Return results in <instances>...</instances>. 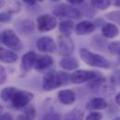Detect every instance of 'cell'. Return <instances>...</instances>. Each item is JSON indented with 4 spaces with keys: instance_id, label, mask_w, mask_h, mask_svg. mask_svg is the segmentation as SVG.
<instances>
[{
    "instance_id": "obj_3",
    "label": "cell",
    "mask_w": 120,
    "mask_h": 120,
    "mask_svg": "<svg viewBox=\"0 0 120 120\" xmlns=\"http://www.w3.org/2000/svg\"><path fill=\"white\" fill-rule=\"evenodd\" d=\"M60 86H62V82L60 79V72L50 71L43 76L42 88L44 90L50 91V90L60 88Z\"/></svg>"
},
{
    "instance_id": "obj_10",
    "label": "cell",
    "mask_w": 120,
    "mask_h": 120,
    "mask_svg": "<svg viewBox=\"0 0 120 120\" xmlns=\"http://www.w3.org/2000/svg\"><path fill=\"white\" fill-rule=\"evenodd\" d=\"M96 29L95 24L90 22V21H82L78 22L75 27V32L77 35H85L91 34Z\"/></svg>"
},
{
    "instance_id": "obj_18",
    "label": "cell",
    "mask_w": 120,
    "mask_h": 120,
    "mask_svg": "<svg viewBox=\"0 0 120 120\" xmlns=\"http://www.w3.org/2000/svg\"><path fill=\"white\" fill-rule=\"evenodd\" d=\"M59 30L63 35H70L75 31V24L71 20H65L60 22Z\"/></svg>"
},
{
    "instance_id": "obj_17",
    "label": "cell",
    "mask_w": 120,
    "mask_h": 120,
    "mask_svg": "<svg viewBox=\"0 0 120 120\" xmlns=\"http://www.w3.org/2000/svg\"><path fill=\"white\" fill-rule=\"evenodd\" d=\"M106 106H107V102L103 98L96 97L91 99L87 103L86 108L88 110H102L106 108Z\"/></svg>"
},
{
    "instance_id": "obj_41",
    "label": "cell",
    "mask_w": 120,
    "mask_h": 120,
    "mask_svg": "<svg viewBox=\"0 0 120 120\" xmlns=\"http://www.w3.org/2000/svg\"><path fill=\"white\" fill-rule=\"evenodd\" d=\"M38 1H40V2H42V1H44V0H38Z\"/></svg>"
},
{
    "instance_id": "obj_34",
    "label": "cell",
    "mask_w": 120,
    "mask_h": 120,
    "mask_svg": "<svg viewBox=\"0 0 120 120\" xmlns=\"http://www.w3.org/2000/svg\"><path fill=\"white\" fill-rule=\"evenodd\" d=\"M16 120H31V119H29L28 117H26L24 115H21V116H19L17 117Z\"/></svg>"
},
{
    "instance_id": "obj_35",
    "label": "cell",
    "mask_w": 120,
    "mask_h": 120,
    "mask_svg": "<svg viewBox=\"0 0 120 120\" xmlns=\"http://www.w3.org/2000/svg\"><path fill=\"white\" fill-rule=\"evenodd\" d=\"M111 3L116 7H120V0H111Z\"/></svg>"
},
{
    "instance_id": "obj_36",
    "label": "cell",
    "mask_w": 120,
    "mask_h": 120,
    "mask_svg": "<svg viewBox=\"0 0 120 120\" xmlns=\"http://www.w3.org/2000/svg\"><path fill=\"white\" fill-rule=\"evenodd\" d=\"M116 102L120 106V92L116 96Z\"/></svg>"
},
{
    "instance_id": "obj_29",
    "label": "cell",
    "mask_w": 120,
    "mask_h": 120,
    "mask_svg": "<svg viewBox=\"0 0 120 120\" xmlns=\"http://www.w3.org/2000/svg\"><path fill=\"white\" fill-rule=\"evenodd\" d=\"M7 79V73H6V70L3 66L0 65V85L4 84L5 81Z\"/></svg>"
},
{
    "instance_id": "obj_30",
    "label": "cell",
    "mask_w": 120,
    "mask_h": 120,
    "mask_svg": "<svg viewBox=\"0 0 120 120\" xmlns=\"http://www.w3.org/2000/svg\"><path fill=\"white\" fill-rule=\"evenodd\" d=\"M60 116L57 114H48L47 116H44L43 120H60Z\"/></svg>"
},
{
    "instance_id": "obj_4",
    "label": "cell",
    "mask_w": 120,
    "mask_h": 120,
    "mask_svg": "<svg viewBox=\"0 0 120 120\" xmlns=\"http://www.w3.org/2000/svg\"><path fill=\"white\" fill-rule=\"evenodd\" d=\"M53 15L61 18L78 19L81 17V12L75 7L67 4H60L54 8Z\"/></svg>"
},
{
    "instance_id": "obj_13",
    "label": "cell",
    "mask_w": 120,
    "mask_h": 120,
    "mask_svg": "<svg viewBox=\"0 0 120 120\" xmlns=\"http://www.w3.org/2000/svg\"><path fill=\"white\" fill-rule=\"evenodd\" d=\"M36 57H37V55L34 51L26 52L22 58V68L26 72L30 71L34 65V61H35Z\"/></svg>"
},
{
    "instance_id": "obj_42",
    "label": "cell",
    "mask_w": 120,
    "mask_h": 120,
    "mask_svg": "<svg viewBox=\"0 0 120 120\" xmlns=\"http://www.w3.org/2000/svg\"><path fill=\"white\" fill-rule=\"evenodd\" d=\"M52 1H58V0H52Z\"/></svg>"
},
{
    "instance_id": "obj_15",
    "label": "cell",
    "mask_w": 120,
    "mask_h": 120,
    "mask_svg": "<svg viewBox=\"0 0 120 120\" xmlns=\"http://www.w3.org/2000/svg\"><path fill=\"white\" fill-rule=\"evenodd\" d=\"M60 65L63 69L71 71V70H75L76 68H78L79 62L75 58H74L72 56H65L60 60Z\"/></svg>"
},
{
    "instance_id": "obj_19",
    "label": "cell",
    "mask_w": 120,
    "mask_h": 120,
    "mask_svg": "<svg viewBox=\"0 0 120 120\" xmlns=\"http://www.w3.org/2000/svg\"><path fill=\"white\" fill-rule=\"evenodd\" d=\"M17 92H18V89L14 88V87H8V88L3 89V90L0 93V96L3 101H8L13 99V97L15 96V94Z\"/></svg>"
},
{
    "instance_id": "obj_26",
    "label": "cell",
    "mask_w": 120,
    "mask_h": 120,
    "mask_svg": "<svg viewBox=\"0 0 120 120\" xmlns=\"http://www.w3.org/2000/svg\"><path fill=\"white\" fill-rule=\"evenodd\" d=\"M23 115H24L26 117H28L29 119L33 120L35 117L36 113H35V110H34V108L33 106H29V107H27V108L24 109Z\"/></svg>"
},
{
    "instance_id": "obj_7",
    "label": "cell",
    "mask_w": 120,
    "mask_h": 120,
    "mask_svg": "<svg viewBox=\"0 0 120 120\" xmlns=\"http://www.w3.org/2000/svg\"><path fill=\"white\" fill-rule=\"evenodd\" d=\"M58 50L60 55L65 57V56H70L74 50H75V44L73 40L68 36V35H63L61 34L58 37Z\"/></svg>"
},
{
    "instance_id": "obj_32",
    "label": "cell",
    "mask_w": 120,
    "mask_h": 120,
    "mask_svg": "<svg viewBox=\"0 0 120 120\" xmlns=\"http://www.w3.org/2000/svg\"><path fill=\"white\" fill-rule=\"evenodd\" d=\"M66 1L72 5H79V4L84 3L85 0H66Z\"/></svg>"
},
{
    "instance_id": "obj_40",
    "label": "cell",
    "mask_w": 120,
    "mask_h": 120,
    "mask_svg": "<svg viewBox=\"0 0 120 120\" xmlns=\"http://www.w3.org/2000/svg\"><path fill=\"white\" fill-rule=\"evenodd\" d=\"M117 56H118V61H119V63H120V53L117 55Z\"/></svg>"
},
{
    "instance_id": "obj_8",
    "label": "cell",
    "mask_w": 120,
    "mask_h": 120,
    "mask_svg": "<svg viewBox=\"0 0 120 120\" xmlns=\"http://www.w3.org/2000/svg\"><path fill=\"white\" fill-rule=\"evenodd\" d=\"M100 74L94 71L88 70H76L71 75V81L75 84H82L84 82L91 81L94 78L98 77Z\"/></svg>"
},
{
    "instance_id": "obj_16",
    "label": "cell",
    "mask_w": 120,
    "mask_h": 120,
    "mask_svg": "<svg viewBox=\"0 0 120 120\" xmlns=\"http://www.w3.org/2000/svg\"><path fill=\"white\" fill-rule=\"evenodd\" d=\"M18 60V55L5 48L0 47V60L5 63H14Z\"/></svg>"
},
{
    "instance_id": "obj_12",
    "label": "cell",
    "mask_w": 120,
    "mask_h": 120,
    "mask_svg": "<svg viewBox=\"0 0 120 120\" xmlns=\"http://www.w3.org/2000/svg\"><path fill=\"white\" fill-rule=\"evenodd\" d=\"M52 64H53V59L49 55L43 54V55H37L34 67L36 70H44L46 68H49Z\"/></svg>"
},
{
    "instance_id": "obj_33",
    "label": "cell",
    "mask_w": 120,
    "mask_h": 120,
    "mask_svg": "<svg viewBox=\"0 0 120 120\" xmlns=\"http://www.w3.org/2000/svg\"><path fill=\"white\" fill-rule=\"evenodd\" d=\"M24 3H26V4H28V5H34L35 4V2H36V0H22Z\"/></svg>"
},
{
    "instance_id": "obj_31",
    "label": "cell",
    "mask_w": 120,
    "mask_h": 120,
    "mask_svg": "<svg viewBox=\"0 0 120 120\" xmlns=\"http://www.w3.org/2000/svg\"><path fill=\"white\" fill-rule=\"evenodd\" d=\"M12 116H11V115H9V114H8V113H6V114H3V115H1L0 116V120H12Z\"/></svg>"
},
{
    "instance_id": "obj_23",
    "label": "cell",
    "mask_w": 120,
    "mask_h": 120,
    "mask_svg": "<svg viewBox=\"0 0 120 120\" xmlns=\"http://www.w3.org/2000/svg\"><path fill=\"white\" fill-rule=\"evenodd\" d=\"M105 82V79L102 77V76H98L96 78H94L93 80H91L89 85V88L91 89L92 90H99Z\"/></svg>"
},
{
    "instance_id": "obj_11",
    "label": "cell",
    "mask_w": 120,
    "mask_h": 120,
    "mask_svg": "<svg viewBox=\"0 0 120 120\" xmlns=\"http://www.w3.org/2000/svg\"><path fill=\"white\" fill-rule=\"evenodd\" d=\"M58 99L62 104L69 105V104H73L75 101L76 95L71 90H60L58 92Z\"/></svg>"
},
{
    "instance_id": "obj_38",
    "label": "cell",
    "mask_w": 120,
    "mask_h": 120,
    "mask_svg": "<svg viewBox=\"0 0 120 120\" xmlns=\"http://www.w3.org/2000/svg\"><path fill=\"white\" fill-rule=\"evenodd\" d=\"M2 112H3V106H2V105H0V116L2 115Z\"/></svg>"
},
{
    "instance_id": "obj_6",
    "label": "cell",
    "mask_w": 120,
    "mask_h": 120,
    "mask_svg": "<svg viewBox=\"0 0 120 120\" xmlns=\"http://www.w3.org/2000/svg\"><path fill=\"white\" fill-rule=\"evenodd\" d=\"M33 98H34V94L32 92L25 90H18V92L11 100V102L13 107L17 109H22L26 107L30 103Z\"/></svg>"
},
{
    "instance_id": "obj_5",
    "label": "cell",
    "mask_w": 120,
    "mask_h": 120,
    "mask_svg": "<svg viewBox=\"0 0 120 120\" xmlns=\"http://www.w3.org/2000/svg\"><path fill=\"white\" fill-rule=\"evenodd\" d=\"M36 26L40 32H49L57 26V19L54 15L43 14L36 19Z\"/></svg>"
},
{
    "instance_id": "obj_25",
    "label": "cell",
    "mask_w": 120,
    "mask_h": 120,
    "mask_svg": "<svg viewBox=\"0 0 120 120\" xmlns=\"http://www.w3.org/2000/svg\"><path fill=\"white\" fill-rule=\"evenodd\" d=\"M106 18L113 22L120 24V11H112L106 14Z\"/></svg>"
},
{
    "instance_id": "obj_24",
    "label": "cell",
    "mask_w": 120,
    "mask_h": 120,
    "mask_svg": "<svg viewBox=\"0 0 120 120\" xmlns=\"http://www.w3.org/2000/svg\"><path fill=\"white\" fill-rule=\"evenodd\" d=\"M109 52L113 55H118L120 53V41H114L108 47Z\"/></svg>"
},
{
    "instance_id": "obj_1",
    "label": "cell",
    "mask_w": 120,
    "mask_h": 120,
    "mask_svg": "<svg viewBox=\"0 0 120 120\" xmlns=\"http://www.w3.org/2000/svg\"><path fill=\"white\" fill-rule=\"evenodd\" d=\"M80 58L83 61L92 67H98V68H109L110 62L106 60L104 57H102L100 54H96L91 52L88 49H80Z\"/></svg>"
},
{
    "instance_id": "obj_14",
    "label": "cell",
    "mask_w": 120,
    "mask_h": 120,
    "mask_svg": "<svg viewBox=\"0 0 120 120\" xmlns=\"http://www.w3.org/2000/svg\"><path fill=\"white\" fill-rule=\"evenodd\" d=\"M101 34L106 38H114L119 34V29L115 23L107 22L101 27Z\"/></svg>"
},
{
    "instance_id": "obj_21",
    "label": "cell",
    "mask_w": 120,
    "mask_h": 120,
    "mask_svg": "<svg viewBox=\"0 0 120 120\" xmlns=\"http://www.w3.org/2000/svg\"><path fill=\"white\" fill-rule=\"evenodd\" d=\"M83 118L84 113L80 109H74L65 116L64 120H83Z\"/></svg>"
},
{
    "instance_id": "obj_9",
    "label": "cell",
    "mask_w": 120,
    "mask_h": 120,
    "mask_svg": "<svg viewBox=\"0 0 120 120\" xmlns=\"http://www.w3.org/2000/svg\"><path fill=\"white\" fill-rule=\"evenodd\" d=\"M36 47L40 52L44 53H52L57 50V45L50 36L40 37L36 42Z\"/></svg>"
},
{
    "instance_id": "obj_39",
    "label": "cell",
    "mask_w": 120,
    "mask_h": 120,
    "mask_svg": "<svg viewBox=\"0 0 120 120\" xmlns=\"http://www.w3.org/2000/svg\"><path fill=\"white\" fill-rule=\"evenodd\" d=\"M114 120H120V116H118V117H116Z\"/></svg>"
},
{
    "instance_id": "obj_28",
    "label": "cell",
    "mask_w": 120,
    "mask_h": 120,
    "mask_svg": "<svg viewBox=\"0 0 120 120\" xmlns=\"http://www.w3.org/2000/svg\"><path fill=\"white\" fill-rule=\"evenodd\" d=\"M12 18L10 12H1L0 13V22H8Z\"/></svg>"
},
{
    "instance_id": "obj_20",
    "label": "cell",
    "mask_w": 120,
    "mask_h": 120,
    "mask_svg": "<svg viewBox=\"0 0 120 120\" xmlns=\"http://www.w3.org/2000/svg\"><path fill=\"white\" fill-rule=\"evenodd\" d=\"M19 29L22 34H31L34 30V22L32 20H23L22 21V22L19 25Z\"/></svg>"
},
{
    "instance_id": "obj_37",
    "label": "cell",
    "mask_w": 120,
    "mask_h": 120,
    "mask_svg": "<svg viewBox=\"0 0 120 120\" xmlns=\"http://www.w3.org/2000/svg\"><path fill=\"white\" fill-rule=\"evenodd\" d=\"M5 3H6V1H5V0H0V8H3V7L5 6Z\"/></svg>"
},
{
    "instance_id": "obj_2",
    "label": "cell",
    "mask_w": 120,
    "mask_h": 120,
    "mask_svg": "<svg viewBox=\"0 0 120 120\" xmlns=\"http://www.w3.org/2000/svg\"><path fill=\"white\" fill-rule=\"evenodd\" d=\"M0 40L5 46L13 50L20 51L22 49V43L21 39L13 30L7 29L3 31L0 34Z\"/></svg>"
},
{
    "instance_id": "obj_27",
    "label": "cell",
    "mask_w": 120,
    "mask_h": 120,
    "mask_svg": "<svg viewBox=\"0 0 120 120\" xmlns=\"http://www.w3.org/2000/svg\"><path fill=\"white\" fill-rule=\"evenodd\" d=\"M102 118V114L100 112H91L88 115L85 120H101Z\"/></svg>"
},
{
    "instance_id": "obj_22",
    "label": "cell",
    "mask_w": 120,
    "mask_h": 120,
    "mask_svg": "<svg viewBox=\"0 0 120 120\" xmlns=\"http://www.w3.org/2000/svg\"><path fill=\"white\" fill-rule=\"evenodd\" d=\"M91 5L100 10H105L111 5V0H90Z\"/></svg>"
}]
</instances>
